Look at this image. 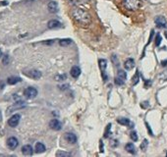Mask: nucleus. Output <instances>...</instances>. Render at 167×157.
I'll list each match as a JSON object with an SVG mask.
<instances>
[{
  "mask_svg": "<svg viewBox=\"0 0 167 157\" xmlns=\"http://www.w3.org/2000/svg\"><path fill=\"white\" fill-rule=\"evenodd\" d=\"M125 149H126L129 152V153H132V154H135L136 153V147L131 142H129V143L126 144V146H125Z\"/></svg>",
  "mask_w": 167,
  "mask_h": 157,
  "instance_id": "obj_16",
  "label": "nucleus"
},
{
  "mask_svg": "<svg viewBox=\"0 0 167 157\" xmlns=\"http://www.w3.org/2000/svg\"><path fill=\"white\" fill-rule=\"evenodd\" d=\"M98 63H99V68L100 70H101V72H104L105 71V69L107 67V62L106 60H104V59H100L98 61Z\"/></svg>",
  "mask_w": 167,
  "mask_h": 157,
  "instance_id": "obj_19",
  "label": "nucleus"
},
{
  "mask_svg": "<svg viewBox=\"0 0 167 157\" xmlns=\"http://www.w3.org/2000/svg\"><path fill=\"white\" fill-rule=\"evenodd\" d=\"M72 17L81 26H89L91 22V17L89 12L82 8H75L72 11Z\"/></svg>",
  "mask_w": 167,
  "mask_h": 157,
  "instance_id": "obj_1",
  "label": "nucleus"
},
{
  "mask_svg": "<svg viewBox=\"0 0 167 157\" xmlns=\"http://www.w3.org/2000/svg\"><path fill=\"white\" fill-rule=\"evenodd\" d=\"M124 67L126 70H129V71H130V70H132L134 67H135V60L132 59V58L127 59L124 63Z\"/></svg>",
  "mask_w": 167,
  "mask_h": 157,
  "instance_id": "obj_13",
  "label": "nucleus"
},
{
  "mask_svg": "<svg viewBox=\"0 0 167 157\" xmlns=\"http://www.w3.org/2000/svg\"><path fill=\"white\" fill-rule=\"evenodd\" d=\"M45 145L43 143L41 142H36V152H37V153H43V152L45 151Z\"/></svg>",
  "mask_w": 167,
  "mask_h": 157,
  "instance_id": "obj_15",
  "label": "nucleus"
},
{
  "mask_svg": "<svg viewBox=\"0 0 167 157\" xmlns=\"http://www.w3.org/2000/svg\"><path fill=\"white\" fill-rule=\"evenodd\" d=\"M49 127L54 131H60L62 129V124L59 120L57 119H52L49 123Z\"/></svg>",
  "mask_w": 167,
  "mask_h": 157,
  "instance_id": "obj_7",
  "label": "nucleus"
},
{
  "mask_svg": "<svg viewBox=\"0 0 167 157\" xmlns=\"http://www.w3.org/2000/svg\"><path fill=\"white\" fill-rule=\"evenodd\" d=\"M25 75H27L28 77H30L32 78H35V80H39V78H41V73L37 70H30L28 72H24Z\"/></svg>",
  "mask_w": 167,
  "mask_h": 157,
  "instance_id": "obj_8",
  "label": "nucleus"
},
{
  "mask_svg": "<svg viewBox=\"0 0 167 157\" xmlns=\"http://www.w3.org/2000/svg\"><path fill=\"white\" fill-rule=\"evenodd\" d=\"M114 82H115V85H123L124 82H125V81L122 80V78H118V77H116L115 80H114Z\"/></svg>",
  "mask_w": 167,
  "mask_h": 157,
  "instance_id": "obj_24",
  "label": "nucleus"
},
{
  "mask_svg": "<svg viewBox=\"0 0 167 157\" xmlns=\"http://www.w3.org/2000/svg\"><path fill=\"white\" fill-rule=\"evenodd\" d=\"M20 119H21V116L19 114H15L13 115L9 120H8V125L12 128H15L18 126V124L20 122Z\"/></svg>",
  "mask_w": 167,
  "mask_h": 157,
  "instance_id": "obj_5",
  "label": "nucleus"
},
{
  "mask_svg": "<svg viewBox=\"0 0 167 157\" xmlns=\"http://www.w3.org/2000/svg\"><path fill=\"white\" fill-rule=\"evenodd\" d=\"M7 4H8L7 1H4V2H1V3H0V5H7Z\"/></svg>",
  "mask_w": 167,
  "mask_h": 157,
  "instance_id": "obj_34",
  "label": "nucleus"
},
{
  "mask_svg": "<svg viewBox=\"0 0 167 157\" xmlns=\"http://www.w3.org/2000/svg\"><path fill=\"white\" fill-rule=\"evenodd\" d=\"M130 138H131V139L133 140V142H137L138 140V134H137V132H135V131H132L131 132V134H130Z\"/></svg>",
  "mask_w": 167,
  "mask_h": 157,
  "instance_id": "obj_23",
  "label": "nucleus"
},
{
  "mask_svg": "<svg viewBox=\"0 0 167 157\" xmlns=\"http://www.w3.org/2000/svg\"><path fill=\"white\" fill-rule=\"evenodd\" d=\"M24 95L29 99H32L37 95V90L36 89L30 86V88H27L24 90Z\"/></svg>",
  "mask_w": 167,
  "mask_h": 157,
  "instance_id": "obj_3",
  "label": "nucleus"
},
{
  "mask_svg": "<svg viewBox=\"0 0 167 157\" xmlns=\"http://www.w3.org/2000/svg\"><path fill=\"white\" fill-rule=\"evenodd\" d=\"M71 154L70 153H68V152H63V151H61V150H59L56 153V156H58V157H62V156H70Z\"/></svg>",
  "mask_w": 167,
  "mask_h": 157,
  "instance_id": "obj_28",
  "label": "nucleus"
},
{
  "mask_svg": "<svg viewBox=\"0 0 167 157\" xmlns=\"http://www.w3.org/2000/svg\"><path fill=\"white\" fill-rule=\"evenodd\" d=\"M21 81V78L19 77H10V78H8V80H7V82L9 85H16V84H18V82H20Z\"/></svg>",
  "mask_w": 167,
  "mask_h": 157,
  "instance_id": "obj_17",
  "label": "nucleus"
},
{
  "mask_svg": "<svg viewBox=\"0 0 167 157\" xmlns=\"http://www.w3.org/2000/svg\"><path fill=\"white\" fill-rule=\"evenodd\" d=\"M145 125H147V127H148V132H149V134H150V135H153V134H152V130H150V127H149V125L148 123H145Z\"/></svg>",
  "mask_w": 167,
  "mask_h": 157,
  "instance_id": "obj_31",
  "label": "nucleus"
},
{
  "mask_svg": "<svg viewBox=\"0 0 167 157\" xmlns=\"http://www.w3.org/2000/svg\"><path fill=\"white\" fill-rule=\"evenodd\" d=\"M47 26L49 28H57L61 27V23L57 20H50L47 24Z\"/></svg>",
  "mask_w": 167,
  "mask_h": 157,
  "instance_id": "obj_14",
  "label": "nucleus"
},
{
  "mask_svg": "<svg viewBox=\"0 0 167 157\" xmlns=\"http://www.w3.org/2000/svg\"><path fill=\"white\" fill-rule=\"evenodd\" d=\"M154 22H155V25L158 28H167V21L163 16H157L155 20H154Z\"/></svg>",
  "mask_w": 167,
  "mask_h": 157,
  "instance_id": "obj_4",
  "label": "nucleus"
},
{
  "mask_svg": "<svg viewBox=\"0 0 167 157\" xmlns=\"http://www.w3.org/2000/svg\"><path fill=\"white\" fill-rule=\"evenodd\" d=\"M56 78V81H59V82H62V81H64L67 78V75H65V74H63V75H58L55 77Z\"/></svg>",
  "mask_w": 167,
  "mask_h": 157,
  "instance_id": "obj_26",
  "label": "nucleus"
},
{
  "mask_svg": "<svg viewBox=\"0 0 167 157\" xmlns=\"http://www.w3.org/2000/svg\"><path fill=\"white\" fill-rule=\"evenodd\" d=\"M164 35H165V38H167V32H164Z\"/></svg>",
  "mask_w": 167,
  "mask_h": 157,
  "instance_id": "obj_35",
  "label": "nucleus"
},
{
  "mask_svg": "<svg viewBox=\"0 0 167 157\" xmlns=\"http://www.w3.org/2000/svg\"><path fill=\"white\" fill-rule=\"evenodd\" d=\"M47 8L50 13H56L58 11V4L55 1H50L47 5Z\"/></svg>",
  "mask_w": 167,
  "mask_h": 157,
  "instance_id": "obj_11",
  "label": "nucleus"
},
{
  "mask_svg": "<svg viewBox=\"0 0 167 157\" xmlns=\"http://www.w3.org/2000/svg\"><path fill=\"white\" fill-rule=\"evenodd\" d=\"M148 145V139H144V142H141V149L145 151V149H147Z\"/></svg>",
  "mask_w": 167,
  "mask_h": 157,
  "instance_id": "obj_25",
  "label": "nucleus"
},
{
  "mask_svg": "<svg viewBox=\"0 0 167 157\" xmlns=\"http://www.w3.org/2000/svg\"><path fill=\"white\" fill-rule=\"evenodd\" d=\"M1 56H2V51L0 50V57H1Z\"/></svg>",
  "mask_w": 167,
  "mask_h": 157,
  "instance_id": "obj_36",
  "label": "nucleus"
},
{
  "mask_svg": "<svg viewBox=\"0 0 167 157\" xmlns=\"http://www.w3.org/2000/svg\"><path fill=\"white\" fill-rule=\"evenodd\" d=\"M7 63H8V56H7V55H5V56H4L3 64H4V65H7Z\"/></svg>",
  "mask_w": 167,
  "mask_h": 157,
  "instance_id": "obj_30",
  "label": "nucleus"
},
{
  "mask_svg": "<svg viewBox=\"0 0 167 157\" xmlns=\"http://www.w3.org/2000/svg\"><path fill=\"white\" fill-rule=\"evenodd\" d=\"M70 73H71V76L74 78H77L81 75V69L80 67H78V66H74V67H72V69H71Z\"/></svg>",
  "mask_w": 167,
  "mask_h": 157,
  "instance_id": "obj_12",
  "label": "nucleus"
},
{
  "mask_svg": "<svg viewBox=\"0 0 167 157\" xmlns=\"http://www.w3.org/2000/svg\"><path fill=\"white\" fill-rule=\"evenodd\" d=\"M100 152H103V142L102 140H100Z\"/></svg>",
  "mask_w": 167,
  "mask_h": 157,
  "instance_id": "obj_32",
  "label": "nucleus"
},
{
  "mask_svg": "<svg viewBox=\"0 0 167 157\" xmlns=\"http://www.w3.org/2000/svg\"><path fill=\"white\" fill-rule=\"evenodd\" d=\"M71 43H72V39H70V38H64L59 41V44L61 46H68Z\"/></svg>",
  "mask_w": 167,
  "mask_h": 157,
  "instance_id": "obj_20",
  "label": "nucleus"
},
{
  "mask_svg": "<svg viewBox=\"0 0 167 157\" xmlns=\"http://www.w3.org/2000/svg\"><path fill=\"white\" fill-rule=\"evenodd\" d=\"M160 43H161V35L159 34H157L155 38V45L156 46H159Z\"/></svg>",
  "mask_w": 167,
  "mask_h": 157,
  "instance_id": "obj_27",
  "label": "nucleus"
},
{
  "mask_svg": "<svg viewBox=\"0 0 167 157\" xmlns=\"http://www.w3.org/2000/svg\"><path fill=\"white\" fill-rule=\"evenodd\" d=\"M123 6L129 11H136L141 6V0H123Z\"/></svg>",
  "mask_w": 167,
  "mask_h": 157,
  "instance_id": "obj_2",
  "label": "nucleus"
},
{
  "mask_svg": "<svg viewBox=\"0 0 167 157\" xmlns=\"http://www.w3.org/2000/svg\"><path fill=\"white\" fill-rule=\"evenodd\" d=\"M110 129H111V124H108L107 127H106V129H105V132H104V138H105V139L109 138V135H110Z\"/></svg>",
  "mask_w": 167,
  "mask_h": 157,
  "instance_id": "obj_22",
  "label": "nucleus"
},
{
  "mask_svg": "<svg viewBox=\"0 0 167 157\" xmlns=\"http://www.w3.org/2000/svg\"><path fill=\"white\" fill-rule=\"evenodd\" d=\"M117 77L120 78H122V80H126L127 78V73L124 71V70H119L118 73H117Z\"/></svg>",
  "mask_w": 167,
  "mask_h": 157,
  "instance_id": "obj_21",
  "label": "nucleus"
},
{
  "mask_svg": "<svg viewBox=\"0 0 167 157\" xmlns=\"http://www.w3.org/2000/svg\"><path fill=\"white\" fill-rule=\"evenodd\" d=\"M22 153H23L24 155H27V156L32 155V153H33L32 147L30 145V144H26V145H24V146L22 147Z\"/></svg>",
  "mask_w": 167,
  "mask_h": 157,
  "instance_id": "obj_10",
  "label": "nucleus"
},
{
  "mask_svg": "<svg viewBox=\"0 0 167 157\" xmlns=\"http://www.w3.org/2000/svg\"><path fill=\"white\" fill-rule=\"evenodd\" d=\"M161 65H162V66H166V65H167V60L162 61V62H161Z\"/></svg>",
  "mask_w": 167,
  "mask_h": 157,
  "instance_id": "obj_33",
  "label": "nucleus"
},
{
  "mask_svg": "<svg viewBox=\"0 0 167 157\" xmlns=\"http://www.w3.org/2000/svg\"><path fill=\"white\" fill-rule=\"evenodd\" d=\"M19 145V140L17 139L15 137H11L7 139V146L10 148V149H16L17 146Z\"/></svg>",
  "mask_w": 167,
  "mask_h": 157,
  "instance_id": "obj_6",
  "label": "nucleus"
},
{
  "mask_svg": "<svg viewBox=\"0 0 167 157\" xmlns=\"http://www.w3.org/2000/svg\"><path fill=\"white\" fill-rule=\"evenodd\" d=\"M117 122H118L119 124H121V125H124V126H129V125H131L132 126V128H133V124L131 123V121L129 119H127V118H120V119H118L117 120Z\"/></svg>",
  "mask_w": 167,
  "mask_h": 157,
  "instance_id": "obj_18",
  "label": "nucleus"
},
{
  "mask_svg": "<svg viewBox=\"0 0 167 157\" xmlns=\"http://www.w3.org/2000/svg\"><path fill=\"white\" fill-rule=\"evenodd\" d=\"M65 139L71 144H74L77 142V137H76V135L73 133H66Z\"/></svg>",
  "mask_w": 167,
  "mask_h": 157,
  "instance_id": "obj_9",
  "label": "nucleus"
},
{
  "mask_svg": "<svg viewBox=\"0 0 167 157\" xmlns=\"http://www.w3.org/2000/svg\"><path fill=\"white\" fill-rule=\"evenodd\" d=\"M138 82H139V73H136V75L134 76V78H133V85H137Z\"/></svg>",
  "mask_w": 167,
  "mask_h": 157,
  "instance_id": "obj_29",
  "label": "nucleus"
}]
</instances>
